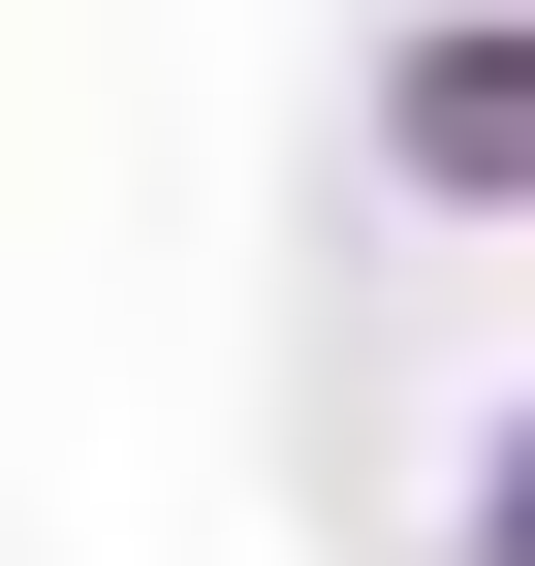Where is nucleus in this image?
Segmentation results:
<instances>
[{
	"instance_id": "f257e3e1",
	"label": "nucleus",
	"mask_w": 535,
	"mask_h": 566,
	"mask_svg": "<svg viewBox=\"0 0 535 566\" xmlns=\"http://www.w3.org/2000/svg\"><path fill=\"white\" fill-rule=\"evenodd\" d=\"M378 158H410L441 221H535V0H504V32H410V63H378Z\"/></svg>"
},
{
	"instance_id": "f03ea898",
	"label": "nucleus",
	"mask_w": 535,
	"mask_h": 566,
	"mask_svg": "<svg viewBox=\"0 0 535 566\" xmlns=\"http://www.w3.org/2000/svg\"><path fill=\"white\" fill-rule=\"evenodd\" d=\"M473 566H535V441H504V472H473Z\"/></svg>"
}]
</instances>
